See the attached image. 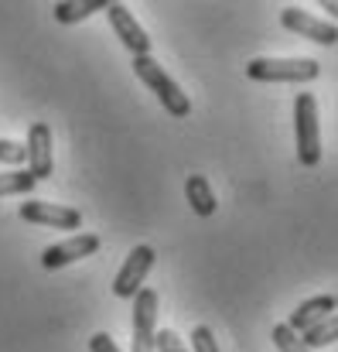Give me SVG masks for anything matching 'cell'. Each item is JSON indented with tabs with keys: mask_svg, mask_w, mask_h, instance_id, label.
I'll list each match as a JSON object with an SVG mask.
<instances>
[{
	"mask_svg": "<svg viewBox=\"0 0 338 352\" xmlns=\"http://www.w3.org/2000/svg\"><path fill=\"white\" fill-rule=\"evenodd\" d=\"M133 72H137V79L157 96V103L164 107V113L174 120H185L192 113V100L185 96V89L154 62V55H140V58H133Z\"/></svg>",
	"mask_w": 338,
	"mask_h": 352,
	"instance_id": "obj_1",
	"label": "cell"
},
{
	"mask_svg": "<svg viewBox=\"0 0 338 352\" xmlns=\"http://www.w3.org/2000/svg\"><path fill=\"white\" fill-rule=\"evenodd\" d=\"M294 137H297V161L304 168H315L322 161V126H318L315 93H297L294 100Z\"/></svg>",
	"mask_w": 338,
	"mask_h": 352,
	"instance_id": "obj_2",
	"label": "cell"
},
{
	"mask_svg": "<svg viewBox=\"0 0 338 352\" xmlns=\"http://www.w3.org/2000/svg\"><path fill=\"white\" fill-rule=\"evenodd\" d=\"M322 65L315 58H253L246 76L256 82H311L318 79Z\"/></svg>",
	"mask_w": 338,
	"mask_h": 352,
	"instance_id": "obj_3",
	"label": "cell"
},
{
	"mask_svg": "<svg viewBox=\"0 0 338 352\" xmlns=\"http://www.w3.org/2000/svg\"><path fill=\"white\" fill-rule=\"evenodd\" d=\"M154 260H157L154 246H147V243L133 246V250H130V256L123 260L120 274L113 277V294H116V298H137V294L144 291V280H147V274H150Z\"/></svg>",
	"mask_w": 338,
	"mask_h": 352,
	"instance_id": "obj_4",
	"label": "cell"
},
{
	"mask_svg": "<svg viewBox=\"0 0 338 352\" xmlns=\"http://www.w3.org/2000/svg\"><path fill=\"white\" fill-rule=\"evenodd\" d=\"M130 352H157V291L144 287L133 298V342Z\"/></svg>",
	"mask_w": 338,
	"mask_h": 352,
	"instance_id": "obj_5",
	"label": "cell"
},
{
	"mask_svg": "<svg viewBox=\"0 0 338 352\" xmlns=\"http://www.w3.org/2000/svg\"><path fill=\"white\" fill-rule=\"evenodd\" d=\"M280 24H284L287 31H294L297 38H308V41H315V45H325V48L338 45V24L322 21V17L301 10V7H284V10H280Z\"/></svg>",
	"mask_w": 338,
	"mask_h": 352,
	"instance_id": "obj_6",
	"label": "cell"
},
{
	"mask_svg": "<svg viewBox=\"0 0 338 352\" xmlns=\"http://www.w3.org/2000/svg\"><path fill=\"white\" fill-rule=\"evenodd\" d=\"M17 216L24 223H34V226H48V230H79L82 226V212L79 209H69V206H55V202H21Z\"/></svg>",
	"mask_w": 338,
	"mask_h": 352,
	"instance_id": "obj_7",
	"label": "cell"
},
{
	"mask_svg": "<svg viewBox=\"0 0 338 352\" xmlns=\"http://www.w3.org/2000/svg\"><path fill=\"white\" fill-rule=\"evenodd\" d=\"M106 17H110V28L116 31V38L123 41V48H126L133 58L150 55V38H147L144 24L130 14L126 3H110V7H106Z\"/></svg>",
	"mask_w": 338,
	"mask_h": 352,
	"instance_id": "obj_8",
	"label": "cell"
},
{
	"mask_svg": "<svg viewBox=\"0 0 338 352\" xmlns=\"http://www.w3.org/2000/svg\"><path fill=\"white\" fill-rule=\"evenodd\" d=\"M96 250H100V236L76 233V236H69V239H62V243H52L41 253V267L45 270H62V267H69V263H76L82 256H93Z\"/></svg>",
	"mask_w": 338,
	"mask_h": 352,
	"instance_id": "obj_9",
	"label": "cell"
},
{
	"mask_svg": "<svg viewBox=\"0 0 338 352\" xmlns=\"http://www.w3.org/2000/svg\"><path fill=\"white\" fill-rule=\"evenodd\" d=\"M27 171H31V178L34 182H45V178H52V171H55V161H52V126L48 123H31L27 126Z\"/></svg>",
	"mask_w": 338,
	"mask_h": 352,
	"instance_id": "obj_10",
	"label": "cell"
},
{
	"mask_svg": "<svg viewBox=\"0 0 338 352\" xmlns=\"http://www.w3.org/2000/svg\"><path fill=\"white\" fill-rule=\"evenodd\" d=\"M335 308H338L335 294H318V298H308V301H301V305L291 311L287 329H294L297 336H304L311 325H318V322H325L328 315H335Z\"/></svg>",
	"mask_w": 338,
	"mask_h": 352,
	"instance_id": "obj_11",
	"label": "cell"
},
{
	"mask_svg": "<svg viewBox=\"0 0 338 352\" xmlns=\"http://www.w3.org/2000/svg\"><path fill=\"white\" fill-rule=\"evenodd\" d=\"M110 0H58L55 3V21L58 24H79L86 17H93L96 10H106Z\"/></svg>",
	"mask_w": 338,
	"mask_h": 352,
	"instance_id": "obj_12",
	"label": "cell"
},
{
	"mask_svg": "<svg viewBox=\"0 0 338 352\" xmlns=\"http://www.w3.org/2000/svg\"><path fill=\"white\" fill-rule=\"evenodd\" d=\"M185 199H188V206L199 212V216H212L216 212V195H212V188H209V182L202 178V175H188L185 178Z\"/></svg>",
	"mask_w": 338,
	"mask_h": 352,
	"instance_id": "obj_13",
	"label": "cell"
},
{
	"mask_svg": "<svg viewBox=\"0 0 338 352\" xmlns=\"http://www.w3.org/2000/svg\"><path fill=\"white\" fill-rule=\"evenodd\" d=\"M301 342L308 346V349H325V346H332V342H338V311L335 315H328L325 322H318V325H311L304 336H301Z\"/></svg>",
	"mask_w": 338,
	"mask_h": 352,
	"instance_id": "obj_14",
	"label": "cell"
},
{
	"mask_svg": "<svg viewBox=\"0 0 338 352\" xmlns=\"http://www.w3.org/2000/svg\"><path fill=\"white\" fill-rule=\"evenodd\" d=\"M34 178H31V171H24V168H10V171H0V195H27V192H34Z\"/></svg>",
	"mask_w": 338,
	"mask_h": 352,
	"instance_id": "obj_15",
	"label": "cell"
},
{
	"mask_svg": "<svg viewBox=\"0 0 338 352\" xmlns=\"http://www.w3.org/2000/svg\"><path fill=\"white\" fill-rule=\"evenodd\" d=\"M273 346L280 352H311L304 342H301V336H297L294 329H287V322L273 325Z\"/></svg>",
	"mask_w": 338,
	"mask_h": 352,
	"instance_id": "obj_16",
	"label": "cell"
},
{
	"mask_svg": "<svg viewBox=\"0 0 338 352\" xmlns=\"http://www.w3.org/2000/svg\"><path fill=\"white\" fill-rule=\"evenodd\" d=\"M27 161V147L24 144H17V140H3L0 137V164H24Z\"/></svg>",
	"mask_w": 338,
	"mask_h": 352,
	"instance_id": "obj_17",
	"label": "cell"
},
{
	"mask_svg": "<svg viewBox=\"0 0 338 352\" xmlns=\"http://www.w3.org/2000/svg\"><path fill=\"white\" fill-rule=\"evenodd\" d=\"M192 352H219L216 336H212V329H209V325H199V329L192 332Z\"/></svg>",
	"mask_w": 338,
	"mask_h": 352,
	"instance_id": "obj_18",
	"label": "cell"
},
{
	"mask_svg": "<svg viewBox=\"0 0 338 352\" xmlns=\"http://www.w3.org/2000/svg\"><path fill=\"white\" fill-rule=\"evenodd\" d=\"M157 352H188L178 332H157Z\"/></svg>",
	"mask_w": 338,
	"mask_h": 352,
	"instance_id": "obj_19",
	"label": "cell"
},
{
	"mask_svg": "<svg viewBox=\"0 0 338 352\" xmlns=\"http://www.w3.org/2000/svg\"><path fill=\"white\" fill-rule=\"evenodd\" d=\"M89 352H120V349H116V342H113L106 332H96V336L89 339Z\"/></svg>",
	"mask_w": 338,
	"mask_h": 352,
	"instance_id": "obj_20",
	"label": "cell"
},
{
	"mask_svg": "<svg viewBox=\"0 0 338 352\" xmlns=\"http://www.w3.org/2000/svg\"><path fill=\"white\" fill-rule=\"evenodd\" d=\"M322 7L328 10V17H332V24H335V21H338V0H325Z\"/></svg>",
	"mask_w": 338,
	"mask_h": 352,
	"instance_id": "obj_21",
	"label": "cell"
}]
</instances>
